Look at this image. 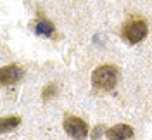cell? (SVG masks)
<instances>
[{
	"mask_svg": "<svg viewBox=\"0 0 152 140\" xmlns=\"http://www.w3.org/2000/svg\"><path fill=\"white\" fill-rule=\"evenodd\" d=\"M64 131H66L71 139L81 140V139L86 137L88 126H86V123L83 121L81 118H78V116H69V118L64 119Z\"/></svg>",
	"mask_w": 152,
	"mask_h": 140,
	"instance_id": "cell-3",
	"label": "cell"
},
{
	"mask_svg": "<svg viewBox=\"0 0 152 140\" xmlns=\"http://www.w3.org/2000/svg\"><path fill=\"white\" fill-rule=\"evenodd\" d=\"M147 23L143 21L142 18H132L128 19L126 23L123 24V37L126 38V42H130V43H138V42H142L143 38L147 37Z\"/></svg>",
	"mask_w": 152,
	"mask_h": 140,
	"instance_id": "cell-2",
	"label": "cell"
},
{
	"mask_svg": "<svg viewBox=\"0 0 152 140\" xmlns=\"http://www.w3.org/2000/svg\"><path fill=\"white\" fill-rule=\"evenodd\" d=\"M35 31H37L38 35H42V37H52L54 35V24L50 21H47V19H42V21L37 23Z\"/></svg>",
	"mask_w": 152,
	"mask_h": 140,
	"instance_id": "cell-7",
	"label": "cell"
},
{
	"mask_svg": "<svg viewBox=\"0 0 152 140\" xmlns=\"http://www.w3.org/2000/svg\"><path fill=\"white\" fill-rule=\"evenodd\" d=\"M21 125V118L19 116H9V118H2L0 119V131L7 133L10 130H16Z\"/></svg>",
	"mask_w": 152,
	"mask_h": 140,
	"instance_id": "cell-6",
	"label": "cell"
},
{
	"mask_svg": "<svg viewBox=\"0 0 152 140\" xmlns=\"http://www.w3.org/2000/svg\"><path fill=\"white\" fill-rule=\"evenodd\" d=\"M105 137L109 140H128L133 137V128L130 125H114L113 128H109V130L105 131Z\"/></svg>",
	"mask_w": 152,
	"mask_h": 140,
	"instance_id": "cell-5",
	"label": "cell"
},
{
	"mask_svg": "<svg viewBox=\"0 0 152 140\" xmlns=\"http://www.w3.org/2000/svg\"><path fill=\"white\" fill-rule=\"evenodd\" d=\"M23 75H24V73H23V69H21L18 64L4 66V67L0 69V83L4 85V86L14 85L23 78Z\"/></svg>",
	"mask_w": 152,
	"mask_h": 140,
	"instance_id": "cell-4",
	"label": "cell"
},
{
	"mask_svg": "<svg viewBox=\"0 0 152 140\" xmlns=\"http://www.w3.org/2000/svg\"><path fill=\"white\" fill-rule=\"evenodd\" d=\"M102 131H104V126H102V125H99V126H97V128L94 130V133H92V139H94V140H95V139H99Z\"/></svg>",
	"mask_w": 152,
	"mask_h": 140,
	"instance_id": "cell-9",
	"label": "cell"
},
{
	"mask_svg": "<svg viewBox=\"0 0 152 140\" xmlns=\"http://www.w3.org/2000/svg\"><path fill=\"white\" fill-rule=\"evenodd\" d=\"M57 92H59V88H57V83H48L43 90H42V99L47 102V100H50V99H54L57 95Z\"/></svg>",
	"mask_w": 152,
	"mask_h": 140,
	"instance_id": "cell-8",
	"label": "cell"
},
{
	"mask_svg": "<svg viewBox=\"0 0 152 140\" xmlns=\"http://www.w3.org/2000/svg\"><path fill=\"white\" fill-rule=\"evenodd\" d=\"M118 80H119V69L113 64L99 66L92 73V83L99 90H105V92L113 90L118 83Z\"/></svg>",
	"mask_w": 152,
	"mask_h": 140,
	"instance_id": "cell-1",
	"label": "cell"
}]
</instances>
